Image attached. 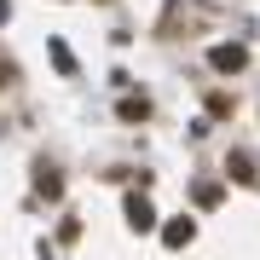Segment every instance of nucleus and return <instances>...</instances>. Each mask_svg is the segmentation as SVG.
I'll return each instance as SVG.
<instances>
[{"mask_svg":"<svg viewBox=\"0 0 260 260\" xmlns=\"http://www.w3.org/2000/svg\"><path fill=\"white\" fill-rule=\"evenodd\" d=\"M208 64H214V70H243V47H214Z\"/></svg>","mask_w":260,"mask_h":260,"instance_id":"nucleus-1","label":"nucleus"}]
</instances>
